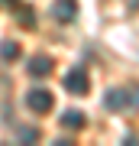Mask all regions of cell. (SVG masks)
I'll return each mask as SVG.
<instances>
[{
  "label": "cell",
  "instance_id": "cell-1",
  "mask_svg": "<svg viewBox=\"0 0 139 146\" xmlns=\"http://www.w3.org/2000/svg\"><path fill=\"white\" fill-rule=\"evenodd\" d=\"M52 104H55V98H52V91H45V88H32L26 94V107H29L32 114H49Z\"/></svg>",
  "mask_w": 139,
  "mask_h": 146
},
{
  "label": "cell",
  "instance_id": "cell-2",
  "mask_svg": "<svg viewBox=\"0 0 139 146\" xmlns=\"http://www.w3.org/2000/svg\"><path fill=\"white\" fill-rule=\"evenodd\" d=\"M62 84H65V91H71V94H88L91 91V78H88L84 68H71L62 78Z\"/></svg>",
  "mask_w": 139,
  "mask_h": 146
},
{
  "label": "cell",
  "instance_id": "cell-3",
  "mask_svg": "<svg viewBox=\"0 0 139 146\" xmlns=\"http://www.w3.org/2000/svg\"><path fill=\"white\" fill-rule=\"evenodd\" d=\"M52 16H55L58 23H71L74 16H78V3H74V0H55Z\"/></svg>",
  "mask_w": 139,
  "mask_h": 146
},
{
  "label": "cell",
  "instance_id": "cell-4",
  "mask_svg": "<svg viewBox=\"0 0 139 146\" xmlns=\"http://www.w3.org/2000/svg\"><path fill=\"white\" fill-rule=\"evenodd\" d=\"M49 72H52V58L49 55H32V62H29V75L32 78H45Z\"/></svg>",
  "mask_w": 139,
  "mask_h": 146
},
{
  "label": "cell",
  "instance_id": "cell-5",
  "mask_svg": "<svg viewBox=\"0 0 139 146\" xmlns=\"http://www.w3.org/2000/svg\"><path fill=\"white\" fill-rule=\"evenodd\" d=\"M103 104H107L110 110H123V107L129 104V98H126V91H123V88H110V91H107V98H103Z\"/></svg>",
  "mask_w": 139,
  "mask_h": 146
},
{
  "label": "cell",
  "instance_id": "cell-6",
  "mask_svg": "<svg viewBox=\"0 0 139 146\" xmlns=\"http://www.w3.org/2000/svg\"><path fill=\"white\" fill-rule=\"evenodd\" d=\"M62 127L81 130V127H84V114H81V110H65V114H62Z\"/></svg>",
  "mask_w": 139,
  "mask_h": 146
},
{
  "label": "cell",
  "instance_id": "cell-7",
  "mask_svg": "<svg viewBox=\"0 0 139 146\" xmlns=\"http://www.w3.org/2000/svg\"><path fill=\"white\" fill-rule=\"evenodd\" d=\"M23 55V49H20V42H0V58H7V62H16V58Z\"/></svg>",
  "mask_w": 139,
  "mask_h": 146
},
{
  "label": "cell",
  "instance_id": "cell-8",
  "mask_svg": "<svg viewBox=\"0 0 139 146\" xmlns=\"http://www.w3.org/2000/svg\"><path fill=\"white\" fill-rule=\"evenodd\" d=\"M16 140L36 143V140H39V130H32V127H16Z\"/></svg>",
  "mask_w": 139,
  "mask_h": 146
}]
</instances>
